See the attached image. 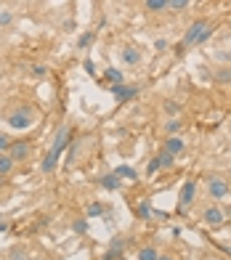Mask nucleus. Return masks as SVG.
<instances>
[{"label":"nucleus","instance_id":"nucleus-36","mask_svg":"<svg viewBox=\"0 0 231 260\" xmlns=\"http://www.w3.org/2000/svg\"><path fill=\"white\" fill-rule=\"evenodd\" d=\"M218 58H221V61H231V51H221V53H218Z\"/></svg>","mask_w":231,"mask_h":260},{"label":"nucleus","instance_id":"nucleus-16","mask_svg":"<svg viewBox=\"0 0 231 260\" xmlns=\"http://www.w3.org/2000/svg\"><path fill=\"white\" fill-rule=\"evenodd\" d=\"M136 218H141V220H149V218H154V210L149 202H138L136 207Z\"/></svg>","mask_w":231,"mask_h":260},{"label":"nucleus","instance_id":"nucleus-43","mask_svg":"<svg viewBox=\"0 0 231 260\" xmlns=\"http://www.w3.org/2000/svg\"><path fill=\"white\" fill-rule=\"evenodd\" d=\"M0 220H3V215H0Z\"/></svg>","mask_w":231,"mask_h":260},{"label":"nucleus","instance_id":"nucleus-34","mask_svg":"<svg viewBox=\"0 0 231 260\" xmlns=\"http://www.w3.org/2000/svg\"><path fill=\"white\" fill-rule=\"evenodd\" d=\"M80 146H83V141H75V144H72V151H69V162H75V157H77Z\"/></svg>","mask_w":231,"mask_h":260},{"label":"nucleus","instance_id":"nucleus-41","mask_svg":"<svg viewBox=\"0 0 231 260\" xmlns=\"http://www.w3.org/2000/svg\"><path fill=\"white\" fill-rule=\"evenodd\" d=\"M0 231H8V223L6 220H0Z\"/></svg>","mask_w":231,"mask_h":260},{"label":"nucleus","instance_id":"nucleus-32","mask_svg":"<svg viewBox=\"0 0 231 260\" xmlns=\"http://www.w3.org/2000/svg\"><path fill=\"white\" fill-rule=\"evenodd\" d=\"M8 146H11V138H8L6 133H0V154H6Z\"/></svg>","mask_w":231,"mask_h":260},{"label":"nucleus","instance_id":"nucleus-13","mask_svg":"<svg viewBox=\"0 0 231 260\" xmlns=\"http://www.w3.org/2000/svg\"><path fill=\"white\" fill-rule=\"evenodd\" d=\"M213 77L218 85H231V67H218L213 72Z\"/></svg>","mask_w":231,"mask_h":260},{"label":"nucleus","instance_id":"nucleus-15","mask_svg":"<svg viewBox=\"0 0 231 260\" xmlns=\"http://www.w3.org/2000/svg\"><path fill=\"white\" fill-rule=\"evenodd\" d=\"M146 14H159V11L168 8V0H144Z\"/></svg>","mask_w":231,"mask_h":260},{"label":"nucleus","instance_id":"nucleus-38","mask_svg":"<svg viewBox=\"0 0 231 260\" xmlns=\"http://www.w3.org/2000/svg\"><path fill=\"white\" fill-rule=\"evenodd\" d=\"M107 21H109L107 16H101V19H98V24H96V27H98V29H104V27H107Z\"/></svg>","mask_w":231,"mask_h":260},{"label":"nucleus","instance_id":"nucleus-4","mask_svg":"<svg viewBox=\"0 0 231 260\" xmlns=\"http://www.w3.org/2000/svg\"><path fill=\"white\" fill-rule=\"evenodd\" d=\"M210 24L207 19H197V21H191L189 24V29H186V35H183V40H181V45L183 48H191V45H197V40H200V35L205 32V27Z\"/></svg>","mask_w":231,"mask_h":260},{"label":"nucleus","instance_id":"nucleus-35","mask_svg":"<svg viewBox=\"0 0 231 260\" xmlns=\"http://www.w3.org/2000/svg\"><path fill=\"white\" fill-rule=\"evenodd\" d=\"M83 67H85V72H88V75H96V64L90 61V58H88V61H85Z\"/></svg>","mask_w":231,"mask_h":260},{"label":"nucleus","instance_id":"nucleus-26","mask_svg":"<svg viewBox=\"0 0 231 260\" xmlns=\"http://www.w3.org/2000/svg\"><path fill=\"white\" fill-rule=\"evenodd\" d=\"M72 231H75V234H88V218L72 220Z\"/></svg>","mask_w":231,"mask_h":260},{"label":"nucleus","instance_id":"nucleus-20","mask_svg":"<svg viewBox=\"0 0 231 260\" xmlns=\"http://www.w3.org/2000/svg\"><path fill=\"white\" fill-rule=\"evenodd\" d=\"M101 186L109 188V191H114V188H120V178H117L114 173H107V175L101 178Z\"/></svg>","mask_w":231,"mask_h":260},{"label":"nucleus","instance_id":"nucleus-42","mask_svg":"<svg viewBox=\"0 0 231 260\" xmlns=\"http://www.w3.org/2000/svg\"><path fill=\"white\" fill-rule=\"evenodd\" d=\"M0 11H3V0H0Z\"/></svg>","mask_w":231,"mask_h":260},{"label":"nucleus","instance_id":"nucleus-28","mask_svg":"<svg viewBox=\"0 0 231 260\" xmlns=\"http://www.w3.org/2000/svg\"><path fill=\"white\" fill-rule=\"evenodd\" d=\"M32 75L38 77V80L48 77V67H45V64H32Z\"/></svg>","mask_w":231,"mask_h":260},{"label":"nucleus","instance_id":"nucleus-2","mask_svg":"<svg viewBox=\"0 0 231 260\" xmlns=\"http://www.w3.org/2000/svg\"><path fill=\"white\" fill-rule=\"evenodd\" d=\"M205 186H207V197L215 199V202H221V199L228 197V181L223 178V175H218V173L207 175V178H205Z\"/></svg>","mask_w":231,"mask_h":260},{"label":"nucleus","instance_id":"nucleus-5","mask_svg":"<svg viewBox=\"0 0 231 260\" xmlns=\"http://www.w3.org/2000/svg\"><path fill=\"white\" fill-rule=\"evenodd\" d=\"M6 154H11L16 162H27L32 157V144H29V141H11V146H8Z\"/></svg>","mask_w":231,"mask_h":260},{"label":"nucleus","instance_id":"nucleus-10","mask_svg":"<svg viewBox=\"0 0 231 260\" xmlns=\"http://www.w3.org/2000/svg\"><path fill=\"white\" fill-rule=\"evenodd\" d=\"M59 159H61V151H56V149H48L45 151V157H43V162H40V173H53L56 170V165H59Z\"/></svg>","mask_w":231,"mask_h":260},{"label":"nucleus","instance_id":"nucleus-11","mask_svg":"<svg viewBox=\"0 0 231 260\" xmlns=\"http://www.w3.org/2000/svg\"><path fill=\"white\" fill-rule=\"evenodd\" d=\"M186 149V144H183V138H178V136H168L165 138V146H162V151H168V154H181V151Z\"/></svg>","mask_w":231,"mask_h":260},{"label":"nucleus","instance_id":"nucleus-40","mask_svg":"<svg viewBox=\"0 0 231 260\" xmlns=\"http://www.w3.org/2000/svg\"><path fill=\"white\" fill-rule=\"evenodd\" d=\"M157 260H176V257H173V255H159Z\"/></svg>","mask_w":231,"mask_h":260},{"label":"nucleus","instance_id":"nucleus-39","mask_svg":"<svg viewBox=\"0 0 231 260\" xmlns=\"http://www.w3.org/2000/svg\"><path fill=\"white\" fill-rule=\"evenodd\" d=\"M6 183H8V175H0V188H3Z\"/></svg>","mask_w":231,"mask_h":260},{"label":"nucleus","instance_id":"nucleus-7","mask_svg":"<svg viewBox=\"0 0 231 260\" xmlns=\"http://www.w3.org/2000/svg\"><path fill=\"white\" fill-rule=\"evenodd\" d=\"M72 133H75V127H72V125H61L59 130H56V136H53L51 149H56V151H67L69 141H72Z\"/></svg>","mask_w":231,"mask_h":260},{"label":"nucleus","instance_id":"nucleus-6","mask_svg":"<svg viewBox=\"0 0 231 260\" xmlns=\"http://www.w3.org/2000/svg\"><path fill=\"white\" fill-rule=\"evenodd\" d=\"M202 220H205V226L218 229V226H221V223L226 220V212L218 207V205H210V207H205V210H202Z\"/></svg>","mask_w":231,"mask_h":260},{"label":"nucleus","instance_id":"nucleus-22","mask_svg":"<svg viewBox=\"0 0 231 260\" xmlns=\"http://www.w3.org/2000/svg\"><path fill=\"white\" fill-rule=\"evenodd\" d=\"M157 257H159V252L154 250L152 244H149V247H141V250H138V260H157Z\"/></svg>","mask_w":231,"mask_h":260},{"label":"nucleus","instance_id":"nucleus-17","mask_svg":"<svg viewBox=\"0 0 231 260\" xmlns=\"http://www.w3.org/2000/svg\"><path fill=\"white\" fill-rule=\"evenodd\" d=\"M109 207H104L101 202H90L88 207H85V218H98V215H104Z\"/></svg>","mask_w":231,"mask_h":260},{"label":"nucleus","instance_id":"nucleus-1","mask_svg":"<svg viewBox=\"0 0 231 260\" xmlns=\"http://www.w3.org/2000/svg\"><path fill=\"white\" fill-rule=\"evenodd\" d=\"M6 122H8V127H14V130H27L35 122V106H29V104L14 106V112L6 114Z\"/></svg>","mask_w":231,"mask_h":260},{"label":"nucleus","instance_id":"nucleus-23","mask_svg":"<svg viewBox=\"0 0 231 260\" xmlns=\"http://www.w3.org/2000/svg\"><path fill=\"white\" fill-rule=\"evenodd\" d=\"M157 159H159V168H162V170H168V168H173V165H176V157L168 154V151H159Z\"/></svg>","mask_w":231,"mask_h":260},{"label":"nucleus","instance_id":"nucleus-14","mask_svg":"<svg viewBox=\"0 0 231 260\" xmlns=\"http://www.w3.org/2000/svg\"><path fill=\"white\" fill-rule=\"evenodd\" d=\"M16 168V159L11 154H0V175H11Z\"/></svg>","mask_w":231,"mask_h":260},{"label":"nucleus","instance_id":"nucleus-25","mask_svg":"<svg viewBox=\"0 0 231 260\" xmlns=\"http://www.w3.org/2000/svg\"><path fill=\"white\" fill-rule=\"evenodd\" d=\"M189 3H191V0H168V8L178 14V11H186V8H189Z\"/></svg>","mask_w":231,"mask_h":260},{"label":"nucleus","instance_id":"nucleus-9","mask_svg":"<svg viewBox=\"0 0 231 260\" xmlns=\"http://www.w3.org/2000/svg\"><path fill=\"white\" fill-rule=\"evenodd\" d=\"M120 61L125 67H138L141 64V51H138L136 45H125V48L120 51Z\"/></svg>","mask_w":231,"mask_h":260},{"label":"nucleus","instance_id":"nucleus-21","mask_svg":"<svg viewBox=\"0 0 231 260\" xmlns=\"http://www.w3.org/2000/svg\"><path fill=\"white\" fill-rule=\"evenodd\" d=\"M104 80H109L112 85H117V82H122V72L114 69V67H109V69H104Z\"/></svg>","mask_w":231,"mask_h":260},{"label":"nucleus","instance_id":"nucleus-27","mask_svg":"<svg viewBox=\"0 0 231 260\" xmlns=\"http://www.w3.org/2000/svg\"><path fill=\"white\" fill-rule=\"evenodd\" d=\"M104 260H125V250H112V247H107Z\"/></svg>","mask_w":231,"mask_h":260},{"label":"nucleus","instance_id":"nucleus-19","mask_svg":"<svg viewBox=\"0 0 231 260\" xmlns=\"http://www.w3.org/2000/svg\"><path fill=\"white\" fill-rule=\"evenodd\" d=\"M162 112H165V117H178L181 114V104L178 101H162Z\"/></svg>","mask_w":231,"mask_h":260},{"label":"nucleus","instance_id":"nucleus-30","mask_svg":"<svg viewBox=\"0 0 231 260\" xmlns=\"http://www.w3.org/2000/svg\"><path fill=\"white\" fill-rule=\"evenodd\" d=\"M109 247H112V250H125V247H128V242H125L122 236H114V239L109 242Z\"/></svg>","mask_w":231,"mask_h":260},{"label":"nucleus","instance_id":"nucleus-29","mask_svg":"<svg viewBox=\"0 0 231 260\" xmlns=\"http://www.w3.org/2000/svg\"><path fill=\"white\" fill-rule=\"evenodd\" d=\"M157 170H162V168H159V159L154 157L152 162H149V165H146V178H152V175H154Z\"/></svg>","mask_w":231,"mask_h":260},{"label":"nucleus","instance_id":"nucleus-31","mask_svg":"<svg viewBox=\"0 0 231 260\" xmlns=\"http://www.w3.org/2000/svg\"><path fill=\"white\" fill-rule=\"evenodd\" d=\"M11 21H14V14L11 11H0V27H8Z\"/></svg>","mask_w":231,"mask_h":260},{"label":"nucleus","instance_id":"nucleus-18","mask_svg":"<svg viewBox=\"0 0 231 260\" xmlns=\"http://www.w3.org/2000/svg\"><path fill=\"white\" fill-rule=\"evenodd\" d=\"M162 130H165L168 136H176L178 130H181V120H178V117H168L165 125H162Z\"/></svg>","mask_w":231,"mask_h":260},{"label":"nucleus","instance_id":"nucleus-24","mask_svg":"<svg viewBox=\"0 0 231 260\" xmlns=\"http://www.w3.org/2000/svg\"><path fill=\"white\" fill-rule=\"evenodd\" d=\"M93 38H96V35L93 32H83V35H80V38H77V48H90V43H93Z\"/></svg>","mask_w":231,"mask_h":260},{"label":"nucleus","instance_id":"nucleus-3","mask_svg":"<svg viewBox=\"0 0 231 260\" xmlns=\"http://www.w3.org/2000/svg\"><path fill=\"white\" fill-rule=\"evenodd\" d=\"M194 199H197V183L186 181L181 186V191H178V212L181 215H186V210L194 205Z\"/></svg>","mask_w":231,"mask_h":260},{"label":"nucleus","instance_id":"nucleus-33","mask_svg":"<svg viewBox=\"0 0 231 260\" xmlns=\"http://www.w3.org/2000/svg\"><path fill=\"white\" fill-rule=\"evenodd\" d=\"M154 51H157V53H165V51H168V40H165V38L154 40Z\"/></svg>","mask_w":231,"mask_h":260},{"label":"nucleus","instance_id":"nucleus-37","mask_svg":"<svg viewBox=\"0 0 231 260\" xmlns=\"http://www.w3.org/2000/svg\"><path fill=\"white\" fill-rule=\"evenodd\" d=\"M154 218H157V220H168V212H162V210H154Z\"/></svg>","mask_w":231,"mask_h":260},{"label":"nucleus","instance_id":"nucleus-8","mask_svg":"<svg viewBox=\"0 0 231 260\" xmlns=\"http://www.w3.org/2000/svg\"><path fill=\"white\" fill-rule=\"evenodd\" d=\"M109 93L122 104V101H130V99L138 96V85H125V82H117V85H109Z\"/></svg>","mask_w":231,"mask_h":260},{"label":"nucleus","instance_id":"nucleus-12","mask_svg":"<svg viewBox=\"0 0 231 260\" xmlns=\"http://www.w3.org/2000/svg\"><path fill=\"white\" fill-rule=\"evenodd\" d=\"M114 175H117L120 181H138V173L130 168V165H117V168H114Z\"/></svg>","mask_w":231,"mask_h":260}]
</instances>
